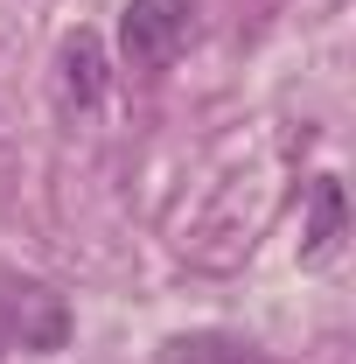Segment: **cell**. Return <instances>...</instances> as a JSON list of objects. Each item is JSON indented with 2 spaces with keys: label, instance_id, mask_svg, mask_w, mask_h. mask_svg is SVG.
Here are the masks:
<instances>
[{
  "label": "cell",
  "instance_id": "6da1fadb",
  "mask_svg": "<svg viewBox=\"0 0 356 364\" xmlns=\"http://www.w3.org/2000/svg\"><path fill=\"white\" fill-rule=\"evenodd\" d=\"M196 36V0H126L119 14V43L133 70H168Z\"/></svg>",
  "mask_w": 356,
  "mask_h": 364
},
{
  "label": "cell",
  "instance_id": "7a4b0ae2",
  "mask_svg": "<svg viewBox=\"0 0 356 364\" xmlns=\"http://www.w3.org/2000/svg\"><path fill=\"white\" fill-rule=\"evenodd\" d=\"M98 91H105V49H98L91 28H77V36L63 43V105L91 112V105H98Z\"/></svg>",
  "mask_w": 356,
  "mask_h": 364
},
{
  "label": "cell",
  "instance_id": "3957f363",
  "mask_svg": "<svg viewBox=\"0 0 356 364\" xmlns=\"http://www.w3.org/2000/svg\"><path fill=\"white\" fill-rule=\"evenodd\" d=\"M7 309H14L21 343H35V350H56V343H63V301H56L49 287H14Z\"/></svg>",
  "mask_w": 356,
  "mask_h": 364
},
{
  "label": "cell",
  "instance_id": "277c9868",
  "mask_svg": "<svg viewBox=\"0 0 356 364\" xmlns=\"http://www.w3.org/2000/svg\"><path fill=\"white\" fill-rule=\"evenodd\" d=\"M335 238H343V189L321 176V182H314V225H308V245H301V259H308V267H321V259L335 252Z\"/></svg>",
  "mask_w": 356,
  "mask_h": 364
}]
</instances>
